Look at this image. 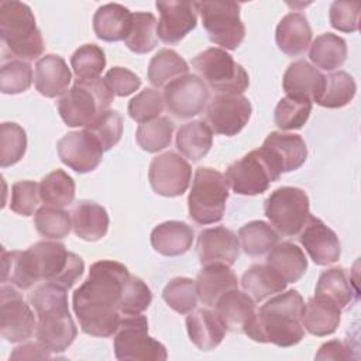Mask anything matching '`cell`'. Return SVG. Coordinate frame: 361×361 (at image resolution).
Returning <instances> with one entry per match:
<instances>
[{"label": "cell", "instance_id": "1", "mask_svg": "<svg viewBox=\"0 0 361 361\" xmlns=\"http://www.w3.org/2000/svg\"><path fill=\"white\" fill-rule=\"evenodd\" d=\"M130 275L128 268L117 261L102 259L90 265L87 278L72 295L73 312L85 334L114 336L123 317L120 302Z\"/></svg>", "mask_w": 361, "mask_h": 361}, {"label": "cell", "instance_id": "2", "mask_svg": "<svg viewBox=\"0 0 361 361\" xmlns=\"http://www.w3.org/2000/svg\"><path fill=\"white\" fill-rule=\"evenodd\" d=\"M3 283L28 290L37 282L71 289L85 271L83 259L58 241H38L25 251L1 250Z\"/></svg>", "mask_w": 361, "mask_h": 361}, {"label": "cell", "instance_id": "3", "mask_svg": "<svg viewBox=\"0 0 361 361\" xmlns=\"http://www.w3.org/2000/svg\"><path fill=\"white\" fill-rule=\"evenodd\" d=\"M305 300L296 289L282 290L267 300L244 329V334L257 343L292 347L302 341L305 329L300 323Z\"/></svg>", "mask_w": 361, "mask_h": 361}, {"label": "cell", "instance_id": "4", "mask_svg": "<svg viewBox=\"0 0 361 361\" xmlns=\"http://www.w3.org/2000/svg\"><path fill=\"white\" fill-rule=\"evenodd\" d=\"M68 289L44 282L30 293V305L37 314L35 337L51 353H63L75 341L78 327L69 313Z\"/></svg>", "mask_w": 361, "mask_h": 361}, {"label": "cell", "instance_id": "5", "mask_svg": "<svg viewBox=\"0 0 361 361\" xmlns=\"http://www.w3.org/2000/svg\"><path fill=\"white\" fill-rule=\"evenodd\" d=\"M0 37L11 58L32 61L42 55L44 39L30 6L16 0L0 3Z\"/></svg>", "mask_w": 361, "mask_h": 361}, {"label": "cell", "instance_id": "6", "mask_svg": "<svg viewBox=\"0 0 361 361\" xmlns=\"http://www.w3.org/2000/svg\"><path fill=\"white\" fill-rule=\"evenodd\" d=\"M113 92L102 78L75 80L59 99L58 113L68 127H86L100 114L110 110Z\"/></svg>", "mask_w": 361, "mask_h": 361}, {"label": "cell", "instance_id": "7", "mask_svg": "<svg viewBox=\"0 0 361 361\" xmlns=\"http://www.w3.org/2000/svg\"><path fill=\"white\" fill-rule=\"evenodd\" d=\"M228 199V185L224 175L213 168L200 166L195 171L188 196L189 217L200 226L221 221Z\"/></svg>", "mask_w": 361, "mask_h": 361}, {"label": "cell", "instance_id": "8", "mask_svg": "<svg viewBox=\"0 0 361 361\" xmlns=\"http://www.w3.org/2000/svg\"><path fill=\"white\" fill-rule=\"evenodd\" d=\"M281 175L282 169L276 159L267 148L259 147L233 162L224 178L234 193L255 196L267 192L269 185L278 180Z\"/></svg>", "mask_w": 361, "mask_h": 361}, {"label": "cell", "instance_id": "9", "mask_svg": "<svg viewBox=\"0 0 361 361\" xmlns=\"http://www.w3.org/2000/svg\"><path fill=\"white\" fill-rule=\"evenodd\" d=\"M192 66L217 94H243L250 86L247 71L221 48L210 47L199 52Z\"/></svg>", "mask_w": 361, "mask_h": 361}, {"label": "cell", "instance_id": "10", "mask_svg": "<svg viewBox=\"0 0 361 361\" xmlns=\"http://www.w3.org/2000/svg\"><path fill=\"white\" fill-rule=\"evenodd\" d=\"M114 355L120 361H164L168 353L148 334V320L141 313L121 317L114 333Z\"/></svg>", "mask_w": 361, "mask_h": 361}, {"label": "cell", "instance_id": "11", "mask_svg": "<svg viewBox=\"0 0 361 361\" xmlns=\"http://www.w3.org/2000/svg\"><path fill=\"white\" fill-rule=\"evenodd\" d=\"M203 28L209 39L228 51L237 49L245 37V27L240 17L241 6L235 1L213 0L196 1Z\"/></svg>", "mask_w": 361, "mask_h": 361}, {"label": "cell", "instance_id": "12", "mask_svg": "<svg viewBox=\"0 0 361 361\" xmlns=\"http://www.w3.org/2000/svg\"><path fill=\"white\" fill-rule=\"evenodd\" d=\"M264 213L278 234L295 237L310 217L309 196L300 188L281 186L265 199Z\"/></svg>", "mask_w": 361, "mask_h": 361}, {"label": "cell", "instance_id": "13", "mask_svg": "<svg viewBox=\"0 0 361 361\" xmlns=\"http://www.w3.org/2000/svg\"><path fill=\"white\" fill-rule=\"evenodd\" d=\"M37 314L21 293L7 283L0 288V334L8 343L28 340L37 327Z\"/></svg>", "mask_w": 361, "mask_h": 361}, {"label": "cell", "instance_id": "14", "mask_svg": "<svg viewBox=\"0 0 361 361\" xmlns=\"http://www.w3.org/2000/svg\"><path fill=\"white\" fill-rule=\"evenodd\" d=\"M192 168L175 151H166L152 158L148 168V180L157 195L165 197L182 196L190 183Z\"/></svg>", "mask_w": 361, "mask_h": 361}, {"label": "cell", "instance_id": "15", "mask_svg": "<svg viewBox=\"0 0 361 361\" xmlns=\"http://www.w3.org/2000/svg\"><path fill=\"white\" fill-rule=\"evenodd\" d=\"M164 103L178 118H190L200 114L209 102V89L197 75H182L164 87Z\"/></svg>", "mask_w": 361, "mask_h": 361}, {"label": "cell", "instance_id": "16", "mask_svg": "<svg viewBox=\"0 0 361 361\" xmlns=\"http://www.w3.org/2000/svg\"><path fill=\"white\" fill-rule=\"evenodd\" d=\"M252 113L251 102L243 94H216L207 104L206 121L214 134L237 135Z\"/></svg>", "mask_w": 361, "mask_h": 361}, {"label": "cell", "instance_id": "17", "mask_svg": "<svg viewBox=\"0 0 361 361\" xmlns=\"http://www.w3.org/2000/svg\"><path fill=\"white\" fill-rule=\"evenodd\" d=\"M59 159L78 173L94 171L103 158V148L86 130L71 131L56 144Z\"/></svg>", "mask_w": 361, "mask_h": 361}, {"label": "cell", "instance_id": "18", "mask_svg": "<svg viewBox=\"0 0 361 361\" xmlns=\"http://www.w3.org/2000/svg\"><path fill=\"white\" fill-rule=\"evenodd\" d=\"M155 7L159 11L157 35L168 45L180 42L197 24L196 1H157Z\"/></svg>", "mask_w": 361, "mask_h": 361}, {"label": "cell", "instance_id": "19", "mask_svg": "<svg viewBox=\"0 0 361 361\" xmlns=\"http://www.w3.org/2000/svg\"><path fill=\"white\" fill-rule=\"evenodd\" d=\"M298 235L299 243L316 265H329L340 259V240L337 234L320 219L310 214Z\"/></svg>", "mask_w": 361, "mask_h": 361}, {"label": "cell", "instance_id": "20", "mask_svg": "<svg viewBox=\"0 0 361 361\" xmlns=\"http://www.w3.org/2000/svg\"><path fill=\"white\" fill-rule=\"evenodd\" d=\"M196 251L200 265L221 262L231 267L240 255L238 237L223 226L204 228L197 235Z\"/></svg>", "mask_w": 361, "mask_h": 361}, {"label": "cell", "instance_id": "21", "mask_svg": "<svg viewBox=\"0 0 361 361\" xmlns=\"http://www.w3.org/2000/svg\"><path fill=\"white\" fill-rule=\"evenodd\" d=\"M324 86V75L305 59L289 63L282 78L286 96L317 102Z\"/></svg>", "mask_w": 361, "mask_h": 361}, {"label": "cell", "instance_id": "22", "mask_svg": "<svg viewBox=\"0 0 361 361\" xmlns=\"http://www.w3.org/2000/svg\"><path fill=\"white\" fill-rule=\"evenodd\" d=\"M71 80L72 73L62 56L47 54L37 61L34 85L42 96L49 99L63 96L69 90Z\"/></svg>", "mask_w": 361, "mask_h": 361}, {"label": "cell", "instance_id": "23", "mask_svg": "<svg viewBox=\"0 0 361 361\" xmlns=\"http://www.w3.org/2000/svg\"><path fill=\"white\" fill-rule=\"evenodd\" d=\"M214 309L226 330L233 333H244V329L255 316L254 299L238 290V288L223 293L217 299Z\"/></svg>", "mask_w": 361, "mask_h": 361}, {"label": "cell", "instance_id": "24", "mask_svg": "<svg viewBox=\"0 0 361 361\" xmlns=\"http://www.w3.org/2000/svg\"><path fill=\"white\" fill-rule=\"evenodd\" d=\"M195 282L197 299L207 307L214 306L217 299L227 290L238 288L237 275L228 265L221 262L203 265Z\"/></svg>", "mask_w": 361, "mask_h": 361}, {"label": "cell", "instance_id": "25", "mask_svg": "<svg viewBox=\"0 0 361 361\" xmlns=\"http://www.w3.org/2000/svg\"><path fill=\"white\" fill-rule=\"evenodd\" d=\"M278 48L288 56H299L312 44V28L305 14L288 13L278 23L275 30Z\"/></svg>", "mask_w": 361, "mask_h": 361}, {"label": "cell", "instance_id": "26", "mask_svg": "<svg viewBox=\"0 0 361 361\" xmlns=\"http://www.w3.org/2000/svg\"><path fill=\"white\" fill-rule=\"evenodd\" d=\"M279 164L282 172L299 169L307 159V147L299 134L272 131L262 142Z\"/></svg>", "mask_w": 361, "mask_h": 361}, {"label": "cell", "instance_id": "27", "mask_svg": "<svg viewBox=\"0 0 361 361\" xmlns=\"http://www.w3.org/2000/svg\"><path fill=\"white\" fill-rule=\"evenodd\" d=\"M195 238L192 226L185 221L169 220L154 227L151 231L152 248L165 257H178L189 251Z\"/></svg>", "mask_w": 361, "mask_h": 361}, {"label": "cell", "instance_id": "28", "mask_svg": "<svg viewBox=\"0 0 361 361\" xmlns=\"http://www.w3.org/2000/svg\"><path fill=\"white\" fill-rule=\"evenodd\" d=\"M185 323L190 341L202 351L214 350L224 338L226 327L216 312L210 309L192 310L188 313Z\"/></svg>", "mask_w": 361, "mask_h": 361}, {"label": "cell", "instance_id": "29", "mask_svg": "<svg viewBox=\"0 0 361 361\" xmlns=\"http://www.w3.org/2000/svg\"><path fill=\"white\" fill-rule=\"evenodd\" d=\"M314 296L326 299L343 310L358 298V289L344 268L333 267L320 274Z\"/></svg>", "mask_w": 361, "mask_h": 361}, {"label": "cell", "instance_id": "30", "mask_svg": "<svg viewBox=\"0 0 361 361\" xmlns=\"http://www.w3.org/2000/svg\"><path fill=\"white\" fill-rule=\"evenodd\" d=\"M73 233L85 241L102 240L109 231L107 210L92 200H80L71 213Z\"/></svg>", "mask_w": 361, "mask_h": 361}, {"label": "cell", "instance_id": "31", "mask_svg": "<svg viewBox=\"0 0 361 361\" xmlns=\"http://www.w3.org/2000/svg\"><path fill=\"white\" fill-rule=\"evenodd\" d=\"M133 13L118 3L100 6L93 16V31L99 39L117 42L126 39L131 27Z\"/></svg>", "mask_w": 361, "mask_h": 361}, {"label": "cell", "instance_id": "32", "mask_svg": "<svg viewBox=\"0 0 361 361\" xmlns=\"http://www.w3.org/2000/svg\"><path fill=\"white\" fill-rule=\"evenodd\" d=\"M340 320V307L326 299L313 296L305 305L300 323L309 334L324 337L333 334L338 329Z\"/></svg>", "mask_w": 361, "mask_h": 361}, {"label": "cell", "instance_id": "33", "mask_svg": "<svg viewBox=\"0 0 361 361\" xmlns=\"http://www.w3.org/2000/svg\"><path fill=\"white\" fill-rule=\"evenodd\" d=\"M286 283L298 282L307 271V258L302 248L290 241L278 243L268 251L267 262Z\"/></svg>", "mask_w": 361, "mask_h": 361}, {"label": "cell", "instance_id": "34", "mask_svg": "<svg viewBox=\"0 0 361 361\" xmlns=\"http://www.w3.org/2000/svg\"><path fill=\"white\" fill-rule=\"evenodd\" d=\"M175 144L182 157L197 162L210 151L213 145V131L203 120H192L180 126L176 133Z\"/></svg>", "mask_w": 361, "mask_h": 361}, {"label": "cell", "instance_id": "35", "mask_svg": "<svg viewBox=\"0 0 361 361\" xmlns=\"http://www.w3.org/2000/svg\"><path fill=\"white\" fill-rule=\"evenodd\" d=\"M286 285L288 283L268 264H254L247 268L241 276V288L254 302H262L285 290Z\"/></svg>", "mask_w": 361, "mask_h": 361}, {"label": "cell", "instance_id": "36", "mask_svg": "<svg viewBox=\"0 0 361 361\" xmlns=\"http://www.w3.org/2000/svg\"><path fill=\"white\" fill-rule=\"evenodd\" d=\"M309 58L314 68L331 72L343 66L347 59V42L333 32H324L316 37L310 44Z\"/></svg>", "mask_w": 361, "mask_h": 361}, {"label": "cell", "instance_id": "37", "mask_svg": "<svg viewBox=\"0 0 361 361\" xmlns=\"http://www.w3.org/2000/svg\"><path fill=\"white\" fill-rule=\"evenodd\" d=\"M189 71L188 62L173 49H159L149 61L147 76L152 86L165 87L171 80L186 75Z\"/></svg>", "mask_w": 361, "mask_h": 361}, {"label": "cell", "instance_id": "38", "mask_svg": "<svg viewBox=\"0 0 361 361\" xmlns=\"http://www.w3.org/2000/svg\"><path fill=\"white\" fill-rule=\"evenodd\" d=\"M238 241L247 255L259 257L268 254L279 243V234L271 224L252 220L238 230Z\"/></svg>", "mask_w": 361, "mask_h": 361}, {"label": "cell", "instance_id": "39", "mask_svg": "<svg viewBox=\"0 0 361 361\" xmlns=\"http://www.w3.org/2000/svg\"><path fill=\"white\" fill-rule=\"evenodd\" d=\"M157 18L152 13L135 11L131 17V27L124 39L127 48L134 54H148L158 45Z\"/></svg>", "mask_w": 361, "mask_h": 361}, {"label": "cell", "instance_id": "40", "mask_svg": "<svg viewBox=\"0 0 361 361\" xmlns=\"http://www.w3.org/2000/svg\"><path fill=\"white\" fill-rule=\"evenodd\" d=\"M41 200L54 207L63 209L75 199V180L62 169H55L39 182Z\"/></svg>", "mask_w": 361, "mask_h": 361}, {"label": "cell", "instance_id": "41", "mask_svg": "<svg viewBox=\"0 0 361 361\" xmlns=\"http://www.w3.org/2000/svg\"><path fill=\"white\" fill-rule=\"evenodd\" d=\"M355 92L357 85L354 78L344 71H338L324 76V86L316 103L327 109H340L354 99Z\"/></svg>", "mask_w": 361, "mask_h": 361}, {"label": "cell", "instance_id": "42", "mask_svg": "<svg viewBox=\"0 0 361 361\" xmlns=\"http://www.w3.org/2000/svg\"><path fill=\"white\" fill-rule=\"evenodd\" d=\"M173 130V121L166 116H159L152 121L140 124L135 133V140L141 149L154 154L171 145Z\"/></svg>", "mask_w": 361, "mask_h": 361}, {"label": "cell", "instance_id": "43", "mask_svg": "<svg viewBox=\"0 0 361 361\" xmlns=\"http://www.w3.org/2000/svg\"><path fill=\"white\" fill-rule=\"evenodd\" d=\"M32 68L30 62L3 56L0 66V90L4 94H18L30 89Z\"/></svg>", "mask_w": 361, "mask_h": 361}, {"label": "cell", "instance_id": "44", "mask_svg": "<svg viewBox=\"0 0 361 361\" xmlns=\"http://www.w3.org/2000/svg\"><path fill=\"white\" fill-rule=\"evenodd\" d=\"M162 299L176 313L188 314L197 305L196 282L188 276H175L165 285Z\"/></svg>", "mask_w": 361, "mask_h": 361}, {"label": "cell", "instance_id": "45", "mask_svg": "<svg viewBox=\"0 0 361 361\" xmlns=\"http://www.w3.org/2000/svg\"><path fill=\"white\" fill-rule=\"evenodd\" d=\"M34 226L39 235L49 240H62L72 228V219L63 209L45 204L34 213Z\"/></svg>", "mask_w": 361, "mask_h": 361}, {"label": "cell", "instance_id": "46", "mask_svg": "<svg viewBox=\"0 0 361 361\" xmlns=\"http://www.w3.org/2000/svg\"><path fill=\"white\" fill-rule=\"evenodd\" d=\"M27 151V133L17 124L4 121L0 127V165L7 168L16 165Z\"/></svg>", "mask_w": 361, "mask_h": 361}, {"label": "cell", "instance_id": "47", "mask_svg": "<svg viewBox=\"0 0 361 361\" xmlns=\"http://www.w3.org/2000/svg\"><path fill=\"white\" fill-rule=\"evenodd\" d=\"M71 65L76 80L100 78V73L106 68L104 51L96 44H85L73 52L71 56Z\"/></svg>", "mask_w": 361, "mask_h": 361}, {"label": "cell", "instance_id": "48", "mask_svg": "<svg viewBox=\"0 0 361 361\" xmlns=\"http://www.w3.org/2000/svg\"><path fill=\"white\" fill-rule=\"evenodd\" d=\"M312 113V102L292 96L282 97L274 111V120L281 130L302 128Z\"/></svg>", "mask_w": 361, "mask_h": 361}, {"label": "cell", "instance_id": "49", "mask_svg": "<svg viewBox=\"0 0 361 361\" xmlns=\"http://www.w3.org/2000/svg\"><path fill=\"white\" fill-rule=\"evenodd\" d=\"M85 130L94 137L103 151H109L121 140L123 117L116 110H107L89 126H86Z\"/></svg>", "mask_w": 361, "mask_h": 361}, {"label": "cell", "instance_id": "50", "mask_svg": "<svg viewBox=\"0 0 361 361\" xmlns=\"http://www.w3.org/2000/svg\"><path fill=\"white\" fill-rule=\"evenodd\" d=\"M164 97L157 89L145 87L128 102L127 111L134 121L142 124L158 118L164 110Z\"/></svg>", "mask_w": 361, "mask_h": 361}, {"label": "cell", "instance_id": "51", "mask_svg": "<svg viewBox=\"0 0 361 361\" xmlns=\"http://www.w3.org/2000/svg\"><path fill=\"white\" fill-rule=\"evenodd\" d=\"M152 302V293L148 285L138 276L130 275L124 285V290L120 302V313L123 316L141 314L149 307Z\"/></svg>", "mask_w": 361, "mask_h": 361}, {"label": "cell", "instance_id": "52", "mask_svg": "<svg viewBox=\"0 0 361 361\" xmlns=\"http://www.w3.org/2000/svg\"><path fill=\"white\" fill-rule=\"evenodd\" d=\"M39 185L34 180H18L11 186L10 209L24 217L34 214L39 203Z\"/></svg>", "mask_w": 361, "mask_h": 361}, {"label": "cell", "instance_id": "53", "mask_svg": "<svg viewBox=\"0 0 361 361\" xmlns=\"http://www.w3.org/2000/svg\"><path fill=\"white\" fill-rule=\"evenodd\" d=\"M360 3L333 1L329 10V18L333 28L341 32H355L360 28Z\"/></svg>", "mask_w": 361, "mask_h": 361}, {"label": "cell", "instance_id": "54", "mask_svg": "<svg viewBox=\"0 0 361 361\" xmlns=\"http://www.w3.org/2000/svg\"><path fill=\"white\" fill-rule=\"evenodd\" d=\"M104 82L110 87L114 96L126 97L133 94L141 86V79L138 75L123 66H113L104 75Z\"/></svg>", "mask_w": 361, "mask_h": 361}, {"label": "cell", "instance_id": "55", "mask_svg": "<svg viewBox=\"0 0 361 361\" xmlns=\"http://www.w3.org/2000/svg\"><path fill=\"white\" fill-rule=\"evenodd\" d=\"M316 360H351L355 358L353 355V347L350 343H344L340 340H330L320 345L319 351L314 355Z\"/></svg>", "mask_w": 361, "mask_h": 361}, {"label": "cell", "instance_id": "56", "mask_svg": "<svg viewBox=\"0 0 361 361\" xmlns=\"http://www.w3.org/2000/svg\"><path fill=\"white\" fill-rule=\"evenodd\" d=\"M51 351L38 343H24L14 348L10 354V360H44L51 358Z\"/></svg>", "mask_w": 361, "mask_h": 361}]
</instances>
